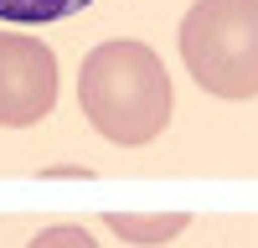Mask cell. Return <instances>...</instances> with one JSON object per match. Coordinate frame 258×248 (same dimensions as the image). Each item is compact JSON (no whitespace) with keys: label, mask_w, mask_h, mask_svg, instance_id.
Here are the masks:
<instances>
[{"label":"cell","mask_w":258,"mask_h":248,"mask_svg":"<svg viewBox=\"0 0 258 248\" xmlns=\"http://www.w3.org/2000/svg\"><path fill=\"white\" fill-rule=\"evenodd\" d=\"M78 103L109 145H150L170 124V73L145 41H98L78 68Z\"/></svg>","instance_id":"cell-1"},{"label":"cell","mask_w":258,"mask_h":248,"mask_svg":"<svg viewBox=\"0 0 258 248\" xmlns=\"http://www.w3.org/2000/svg\"><path fill=\"white\" fill-rule=\"evenodd\" d=\"M181 62L212 98H258V0H197L181 16Z\"/></svg>","instance_id":"cell-2"},{"label":"cell","mask_w":258,"mask_h":248,"mask_svg":"<svg viewBox=\"0 0 258 248\" xmlns=\"http://www.w3.org/2000/svg\"><path fill=\"white\" fill-rule=\"evenodd\" d=\"M57 103V57L26 31H0V130H26Z\"/></svg>","instance_id":"cell-3"},{"label":"cell","mask_w":258,"mask_h":248,"mask_svg":"<svg viewBox=\"0 0 258 248\" xmlns=\"http://www.w3.org/2000/svg\"><path fill=\"white\" fill-rule=\"evenodd\" d=\"M103 227L119 233L124 243H170L176 233H186L191 217L186 212H103Z\"/></svg>","instance_id":"cell-4"},{"label":"cell","mask_w":258,"mask_h":248,"mask_svg":"<svg viewBox=\"0 0 258 248\" xmlns=\"http://www.w3.org/2000/svg\"><path fill=\"white\" fill-rule=\"evenodd\" d=\"M93 0H0V21L16 26H47V21H68L78 11H88Z\"/></svg>","instance_id":"cell-5"},{"label":"cell","mask_w":258,"mask_h":248,"mask_svg":"<svg viewBox=\"0 0 258 248\" xmlns=\"http://www.w3.org/2000/svg\"><path fill=\"white\" fill-rule=\"evenodd\" d=\"M26 248H98V238L88 233V227H73V222H62V227H47V233H36Z\"/></svg>","instance_id":"cell-6"}]
</instances>
